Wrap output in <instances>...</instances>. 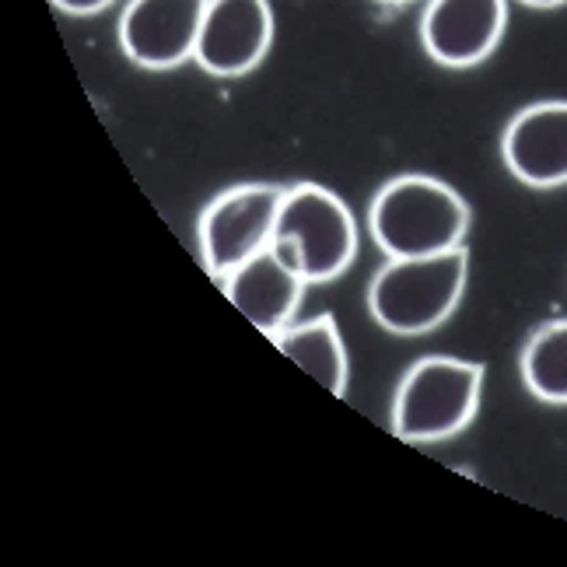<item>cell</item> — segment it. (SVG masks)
I'll return each instance as SVG.
<instances>
[{
    "label": "cell",
    "mask_w": 567,
    "mask_h": 567,
    "mask_svg": "<svg viewBox=\"0 0 567 567\" xmlns=\"http://www.w3.org/2000/svg\"><path fill=\"white\" fill-rule=\"evenodd\" d=\"M368 228L389 259L439 256L463 246L470 204L442 179L400 176L379 189L368 210Z\"/></svg>",
    "instance_id": "obj_1"
},
{
    "label": "cell",
    "mask_w": 567,
    "mask_h": 567,
    "mask_svg": "<svg viewBox=\"0 0 567 567\" xmlns=\"http://www.w3.org/2000/svg\"><path fill=\"white\" fill-rule=\"evenodd\" d=\"M466 274L470 256L463 246L439 256L389 259L372 277L368 309L382 330L396 337L431 333L455 312L466 291Z\"/></svg>",
    "instance_id": "obj_2"
},
{
    "label": "cell",
    "mask_w": 567,
    "mask_h": 567,
    "mask_svg": "<svg viewBox=\"0 0 567 567\" xmlns=\"http://www.w3.org/2000/svg\"><path fill=\"white\" fill-rule=\"evenodd\" d=\"M274 249L309 280L330 284L354 264L358 225L354 214L333 189L298 183L284 193Z\"/></svg>",
    "instance_id": "obj_3"
},
{
    "label": "cell",
    "mask_w": 567,
    "mask_h": 567,
    "mask_svg": "<svg viewBox=\"0 0 567 567\" xmlns=\"http://www.w3.org/2000/svg\"><path fill=\"white\" fill-rule=\"evenodd\" d=\"M484 368L460 358H421L392 400V431L403 442H445L470 427L480 410Z\"/></svg>",
    "instance_id": "obj_4"
},
{
    "label": "cell",
    "mask_w": 567,
    "mask_h": 567,
    "mask_svg": "<svg viewBox=\"0 0 567 567\" xmlns=\"http://www.w3.org/2000/svg\"><path fill=\"white\" fill-rule=\"evenodd\" d=\"M284 193L288 189L246 183L225 189L207 204L196 235H200L204 264L217 280H225L235 267H243L246 259L274 246Z\"/></svg>",
    "instance_id": "obj_5"
},
{
    "label": "cell",
    "mask_w": 567,
    "mask_h": 567,
    "mask_svg": "<svg viewBox=\"0 0 567 567\" xmlns=\"http://www.w3.org/2000/svg\"><path fill=\"white\" fill-rule=\"evenodd\" d=\"M210 0H130L120 14V47L147 71H168L196 56Z\"/></svg>",
    "instance_id": "obj_6"
},
{
    "label": "cell",
    "mask_w": 567,
    "mask_h": 567,
    "mask_svg": "<svg viewBox=\"0 0 567 567\" xmlns=\"http://www.w3.org/2000/svg\"><path fill=\"white\" fill-rule=\"evenodd\" d=\"M274 42V11L267 0H210L196 63L214 78H243L264 63Z\"/></svg>",
    "instance_id": "obj_7"
},
{
    "label": "cell",
    "mask_w": 567,
    "mask_h": 567,
    "mask_svg": "<svg viewBox=\"0 0 567 567\" xmlns=\"http://www.w3.org/2000/svg\"><path fill=\"white\" fill-rule=\"evenodd\" d=\"M508 25V0H431L421 18V42L442 68L484 63Z\"/></svg>",
    "instance_id": "obj_8"
},
{
    "label": "cell",
    "mask_w": 567,
    "mask_h": 567,
    "mask_svg": "<svg viewBox=\"0 0 567 567\" xmlns=\"http://www.w3.org/2000/svg\"><path fill=\"white\" fill-rule=\"evenodd\" d=\"M501 158L508 172L533 189L567 183V102H536L505 126Z\"/></svg>",
    "instance_id": "obj_9"
},
{
    "label": "cell",
    "mask_w": 567,
    "mask_h": 567,
    "mask_svg": "<svg viewBox=\"0 0 567 567\" xmlns=\"http://www.w3.org/2000/svg\"><path fill=\"white\" fill-rule=\"evenodd\" d=\"M221 288L235 309L243 312L259 333H267L274 340L280 330L291 326L309 280H305L274 246H267L264 252L246 259L243 267H235L221 280Z\"/></svg>",
    "instance_id": "obj_10"
},
{
    "label": "cell",
    "mask_w": 567,
    "mask_h": 567,
    "mask_svg": "<svg viewBox=\"0 0 567 567\" xmlns=\"http://www.w3.org/2000/svg\"><path fill=\"white\" fill-rule=\"evenodd\" d=\"M284 358H291L301 372H309L333 396H347V351L333 316H319L309 322H291L274 337Z\"/></svg>",
    "instance_id": "obj_11"
},
{
    "label": "cell",
    "mask_w": 567,
    "mask_h": 567,
    "mask_svg": "<svg viewBox=\"0 0 567 567\" xmlns=\"http://www.w3.org/2000/svg\"><path fill=\"white\" fill-rule=\"evenodd\" d=\"M522 379L536 400L567 406V319L536 330L522 351Z\"/></svg>",
    "instance_id": "obj_12"
},
{
    "label": "cell",
    "mask_w": 567,
    "mask_h": 567,
    "mask_svg": "<svg viewBox=\"0 0 567 567\" xmlns=\"http://www.w3.org/2000/svg\"><path fill=\"white\" fill-rule=\"evenodd\" d=\"M53 4L68 14H95V11H105L113 0H53Z\"/></svg>",
    "instance_id": "obj_13"
},
{
    "label": "cell",
    "mask_w": 567,
    "mask_h": 567,
    "mask_svg": "<svg viewBox=\"0 0 567 567\" xmlns=\"http://www.w3.org/2000/svg\"><path fill=\"white\" fill-rule=\"evenodd\" d=\"M518 4H526V8H560V4H567V0H518Z\"/></svg>",
    "instance_id": "obj_14"
},
{
    "label": "cell",
    "mask_w": 567,
    "mask_h": 567,
    "mask_svg": "<svg viewBox=\"0 0 567 567\" xmlns=\"http://www.w3.org/2000/svg\"><path fill=\"white\" fill-rule=\"evenodd\" d=\"M379 4H410V0H379Z\"/></svg>",
    "instance_id": "obj_15"
}]
</instances>
